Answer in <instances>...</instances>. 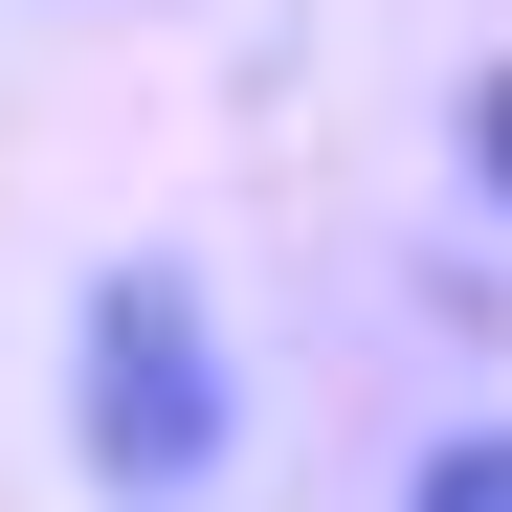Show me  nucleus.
<instances>
[{"label":"nucleus","instance_id":"1","mask_svg":"<svg viewBox=\"0 0 512 512\" xmlns=\"http://www.w3.org/2000/svg\"><path fill=\"white\" fill-rule=\"evenodd\" d=\"M223 446H245L223 290L179 268V245H112V268L67 290V468L134 490V512H179V490H223Z\"/></svg>","mask_w":512,"mask_h":512},{"label":"nucleus","instance_id":"2","mask_svg":"<svg viewBox=\"0 0 512 512\" xmlns=\"http://www.w3.org/2000/svg\"><path fill=\"white\" fill-rule=\"evenodd\" d=\"M401 512H512V401L423 423V446H401Z\"/></svg>","mask_w":512,"mask_h":512},{"label":"nucleus","instance_id":"3","mask_svg":"<svg viewBox=\"0 0 512 512\" xmlns=\"http://www.w3.org/2000/svg\"><path fill=\"white\" fill-rule=\"evenodd\" d=\"M446 179H468V223H512V45L446 90Z\"/></svg>","mask_w":512,"mask_h":512}]
</instances>
